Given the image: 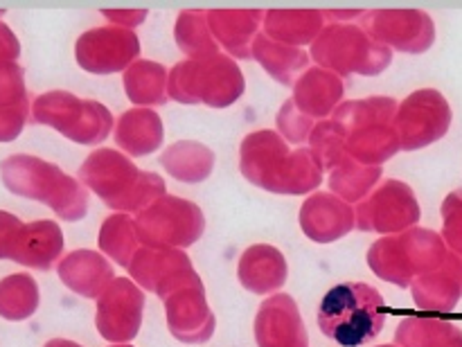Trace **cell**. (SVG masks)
I'll list each match as a JSON object with an SVG mask.
<instances>
[{"label":"cell","instance_id":"16","mask_svg":"<svg viewBox=\"0 0 462 347\" xmlns=\"http://www.w3.org/2000/svg\"><path fill=\"white\" fill-rule=\"evenodd\" d=\"M257 347H310L296 300L287 293L269 296L255 315Z\"/></svg>","mask_w":462,"mask_h":347},{"label":"cell","instance_id":"6","mask_svg":"<svg viewBox=\"0 0 462 347\" xmlns=\"http://www.w3.org/2000/svg\"><path fill=\"white\" fill-rule=\"evenodd\" d=\"M246 81L242 70L228 54H215L210 59H185L170 70L167 93L179 104H206L212 108H226L244 95Z\"/></svg>","mask_w":462,"mask_h":347},{"label":"cell","instance_id":"9","mask_svg":"<svg viewBox=\"0 0 462 347\" xmlns=\"http://www.w3.org/2000/svg\"><path fill=\"white\" fill-rule=\"evenodd\" d=\"M135 228L143 246L183 251L203 237L206 216L197 203L165 194L147 210L135 215Z\"/></svg>","mask_w":462,"mask_h":347},{"label":"cell","instance_id":"3","mask_svg":"<svg viewBox=\"0 0 462 347\" xmlns=\"http://www.w3.org/2000/svg\"><path fill=\"white\" fill-rule=\"evenodd\" d=\"M0 180L16 196L45 203L63 221H81L88 212V189L84 183L39 156H7L0 162Z\"/></svg>","mask_w":462,"mask_h":347},{"label":"cell","instance_id":"8","mask_svg":"<svg viewBox=\"0 0 462 347\" xmlns=\"http://www.w3.org/2000/svg\"><path fill=\"white\" fill-rule=\"evenodd\" d=\"M311 59L329 72L343 75H382L393 61V50L370 39L361 27L332 23L311 43Z\"/></svg>","mask_w":462,"mask_h":347},{"label":"cell","instance_id":"14","mask_svg":"<svg viewBox=\"0 0 462 347\" xmlns=\"http://www.w3.org/2000/svg\"><path fill=\"white\" fill-rule=\"evenodd\" d=\"M140 41L134 30L104 25L84 32L75 43V59L86 72L113 75L138 61Z\"/></svg>","mask_w":462,"mask_h":347},{"label":"cell","instance_id":"21","mask_svg":"<svg viewBox=\"0 0 462 347\" xmlns=\"http://www.w3.org/2000/svg\"><path fill=\"white\" fill-rule=\"evenodd\" d=\"M264 14L262 9H210L208 25L228 57L251 59L253 41L260 34Z\"/></svg>","mask_w":462,"mask_h":347},{"label":"cell","instance_id":"43","mask_svg":"<svg viewBox=\"0 0 462 347\" xmlns=\"http://www.w3.org/2000/svg\"><path fill=\"white\" fill-rule=\"evenodd\" d=\"M43 347H81V345L75 341H68V338H52V341L45 342Z\"/></svg>","mask_w":462,"mask_h":347},{"label":"cell","instance_id":"47","mask_svg":"<svg viewBox=\"0 0 462 347\" xmlns=\"http://www.w3.org/2000/svg\"><path fill=\"white\" fill-rule=\"evenodd\" d=\"M0 16H5V9H0Z\"/></svg>","mask_w":462,"mask_h":347},{"label":"cell","instance_id":"22","mask_svg":"<svg viewBox=\"0 0 462 347\" xmlns=\"http://www.w3.org/2000/svg\"><path fill=\"white\" fill-rule=\"evenodd\" d=\"M343 79L325 68H307L293 86V104L310 120L334 115L343 99Z\"/></svg>","mask_w":462,"mask_h":347},{"label":"cell","instance_id":"33","mask_svg":"<svg viewBox=\"0 0 462 347\" xmlns=\"http://www.w3.org/2000/svg\"><path fill=\"white\" fill-rule=\"evenodd\" d=\"M397 106L400 104L393 97H365V99H352V102H341V106L334 111L329 120L337 124L341 135L346 138L352 131L361 129L365 124H374V122H395Z\"/></svg>","mask_w":462,"mask_h":347},{"label":"cell","instance_id":"19","mask_svg":"<svg viewBox=\"0 0 462 347\" xmlns=\"http://www.w3.org/2000/svg\"><path fill=\"white\" fill-rule=\"evenodd\" d=\"M59 279L70 288L72 293L90 300H99L102 293L116 282V270L106 255L97 251H72L63 257L57 266Z\"/></svg>","mask_w":462,"mask_h":347},{"label":"cell","instance_id":"31","mask_svg":"<svg viewBox=\"0 0 462 347\" xmlns=\"http://www.w3.org/2000/svg\"><path fill=\"white\" fill-rule=\"evenodd\" d=\"M161 165L180 183H203L215 169V151L201 142L180 140L162 151Z\"/></svg>","mask_w":462,"mask_h":347},{"label":"cell","instance_id":"32","mask_svg":"<svg viewBox=\"0 0 462 347\" xmlns=\"http://www.w3.org/2000/svg\"><path fill=\"white\" fill-rule=\"evenodd\" d=\"M97 243L102 255L129 269L131 260L140 251V237L134 216L125 215V212H116V215L108 216L99 228Z\"/></svg>","mask_w":462,"mask_h":347},{"label":"cell","instance_id":"45","mask_svg":"<svg viewBox=\"0 0 462 347\" xmlns=\"http://www.w3.org/2000/svg\"><path fill=\"white\" fill-rule=\"evenodd\" d=\"M111 347H134L131 342H126V345H111Z\"/></svg>","mask_w":462,"mask_h":347},{"label":"cell","instance_id":"37","mask_svg":"<svg viewBox=\"0 0 462 347\" xmlns=\"http://www.w3.org/2000/svg\"><path fill=\"white\" fill-rule=\"evenodd\" d=\"M275 124H278V133L282 135L287 142L300 144L305 140H310L311 131H314V120H310L307 115H302L298 111V106L293 104V99H287L280 108L278 117H275Z\"/></svg>","mask_w":462,"mask_h":347},{"label":"cell","instance_id":"11","mask_svg":"<svg viewBox=\"0 0 462 347\" xmlns=\"http://www.w3.org/2000/svg\"><path fill=\"white\" fill-rule=\"evenodd\" d=\"M454 113L445 95L436 88L411 93L397 106L395 129L402 140V151H418L445 138Z\"/></svg>","mask_w":462,"mask_h":347},{"label":"cell","instance_id":"36","mask_svg":"<svg viewBox=\"0 0 462 347\" xmlns=\"http://www.w3.org/2000/svg\"><path fill=\"white\" fill-rule=\"evenodd\" d=\"M458 332L456 324L445 320L409 315L397 327L395 342L400 347H447Z\"/></svg>","mask_w":462,"mask_h":347},{"label":"cell","instance_id":"44","mask_svg":"<svg viewBox=\"0 0 462 347\" xmlns=\"http://www.w3.org/2000/svg\"><path fill=\"white\" fill-rule=\"evenodd\" d=\"M447 347H462V329H460L458 333H456V338Z\"/></svg>","mask_w":462,"mask_h":347},{"label":"cell","instance_id":"30","mask_svg":"<svg viewBox=\"0 0 462 347\" xmlns=\"http://www.w3.org/2000/svg\"><path fill=\"white\" fill-rule=\"evenodd\" d=\"M167 79H170V70L162 63L149 61V59H138L134 66H129L125 70L122 84H125L126 97L135 106L152 108L170 102Z\"/></svg>","mask_w":462,"mask_h":347},{"label":"cell","instance_id":"12","mask_svg":"<svg viewBox=\"0 0 462 347\" xmlns=\"http://www.w3.org/2000/svg\"><path fill=\"white\" fill-rule=\"evenodd\" d=\"M361 30L388 50L422 54L436 41V23L420 9H373L361 16Z\"/></svg>","mask_w":462,"mask_h":347},{"label":"cell","instance_id":"41","mask_svg":"<svg viewBox=\"0 0 462 347\" xmlns=\"http://www.w3.org/2000/svg\"><path fill=\"white\" fill-rule=\"evenodd\" d=\"M21 57V43L7 23L0 21V63H16Z\"/></svg>","mask_w":462,"mask_h":347},{"label":"cell","instance_id":"5","mask_svg":"<svg viewBox=\"0 0 462 347\" xmlns=\"http://www.w3.org/2000/svg\"><path fill=\"white\" fill-rule=\"evenodd\" d=\"M449 255L442 234L415 225L406 233L377 239L368 251V266L377 278L409 288L418 278L440 269Z\"/></svg>","mask_w":462,"mask_h":347},{"label":"cell","instance_id":"24","mask_svg":"<svg viewBox=\"0 0 462 347\" xmlns=\"http://www.w3.org/2000/svg\"><path fill=\"white\" fill-rule=\"evenodd\" d=\"M63 252V233L57 221L41 219L23 225L14 246L12 261L25 269L50 270Z\"/></svg>","mask_w":462,"mask_h":347},{"label":"cell","instance_id":"27","mask_svg":"<svg viewBox=\"0 0 462 347\" xmlns=\"http://www.w3.org/2000/svg\"><path fill=\"white\" fill-rule=\"evenodd\" d=\"M323 30V9H269L264 14V34L289 48L311 45Z\"/></svg>","mask_w":462,"mask_h":347},{"label":"cell","instance_id":"13","mask_svg":"<svg viewBox=\"0 0 462 347\" xmlns=\"http://www.w3.org/2000/svg\"><path fill=\"white\" fill-rule=\"evenodd\" d=\"M129 275L143 291L156 293L162 302L183 288L203 284L192 260L180 248L140 246L129 264Z\"/></svg>","mask_w":462,"mask_h":347},{"label":"cell","instance_id":"29","mask_svg":"<svg viewBox=\"0 0 462 347\" xmlns=\"http://www.w3.org/2000/svg\"><path fill=\"white\" fill-rule=\"evenodd\" d=\"M251 59H255L264 68L266 75L273 77L282 86H296V81L300 79L302 72L307 70V63H310V57L300 48H289V45L278 43L262 32L253 41Z\"/></svg>","mask_w":462,"mask_h":347},{"label":"cell","instance_id":"42","mask_svg":"<svg viewBox=\"0 0 462 347\" xmlns=\"http://www.w3.org/2000/svg\"><path fill=\"white\" fill-rule=\"evenodd\" d=\"M325 21H332V23H350V21H356L361 16H364V12L361 9H343V12H338V9H325Z\"/></svg>","mask_w":462,"mask_h":347},{"label":"cell","instance_id":"39","mask_svg":"<svg viewBox=\"0 0 462 347\" xmlns=\"http://www.w3.org/2000/svg\"><path fill=\"white\" fill-rule=\"evenodd\" d=\"M23 221L7 210H0V260H12L14 246L23 230Z\"/></svg>","mask_w":462,"mask_h":347},{"label":"cell","instance_id":"18","mask_svg":"<svg viewBox=\"0 0 462 347\" xmlns=\"http://www.w3.org/2000/svg\"><path fill=\"white\" fill-rule=\"evenodd\" d=\"M356 225L355 207L337 194H311L300 207V228L316 243H332L352 233Z\"/></svg>","mask_w":462,"mask_h":347},{"label":"cell","instance_id":"35","mask_svg":"<svg viewBox=\"0 0 462 347\" xmlns=\"http://www.w3.org/2000/svg\"><path fill=\"white\" fill-rule=\"evenodd\" d=\"M174 36L176 45L194 61L219 54V43L212 36L210 25H208V12L203 9H188L180 14L174 27Z\"/></svg>","mask_w":462,"mask_h":347},{"label":"cell","instance_id":"46","mask_svg":"<svg viewBox=\"0 0 462 347\" xmlns=\"http://www.w3.org/2000/svg\"><path fill=\"white\" fill-rule=\"evenodd\" d=\"M379 347H400V345H379Z\"/></svg>","mask_w":462,"mask_h":347},{"label":"cell","instance_id":"10","mask_svg":"<svg viewBox=\"0 0 462 347\" xmlns=\"http://www.w3.org/2000/svg\"><path fill=\"white\" fill-rule=\"evenodd\" d=\"M356 228L364 233L400 234L415 228L422 216L411 185L402 180H383L356 205Z\"/></svg>","mask_w":462,"mask_h":347},{"label":"cell","instance_id":"34","mask_svg":"<svg viewBox=\"0 0 462 347\" xmlns=\"http://www.w3.org/2000/svg\"><path fill=\"white\" fill-rule=\"evenodd\" d=\"M39 302V284L30 273H14L0 279V318L12 323L32 318Z\"/></svg>","mask_w":462,"mask_h":347},{"label":"cell","instance_id":"25","mask_svg":"<svg viewBox=\"0 0 462 347\" xmlns=\"http://www.w3.org/2000/svg\"><path fill=\"white\" fill-rule=\"evenodd\" d=\"M32 120L25 72L18 63H0V142H12Z\"/></svg>","mask_w":462,"mask_h":347},{"label":"cell","instance_id":"20","mask_svg":"<svg viewBox=\"0 0 462 347\" xmlns=\"http://www.w3.org/2000/svg\"><path fill=\"white\" fill-rule=\"evenodd\" d=\"M237 278L242 287L255 296H275L289 278L287 260L275 246L255 243L239 257Z\"/></svg>","mask_w":462,"mask_h":347},{"label":"cell","instance_id":"38","mask_svg":"<svg viewBox=\"0 0 462 347\" xmlns=\"http://www.w3.org/2000/svg\"><path fill=\"white\" fill-rule=\"evenodd\" d=\"M442 239L456 257H462V189H456L442 203Z\"/></svg>","mask_w":462,"mask_h":347},{"label":"cell","instance_id":"17","mask_svg":"<svg viewBox=\"0 0 462 347\" xmlns=\"http://www.w3.org/2000/svg\"><path fill=\"white\" fill-rule=\"evenodd\" d=\"M165 315L171 336L180 342H188V345L208 342L215 333L217 318L208 305L203 284L188 287L167 297Z\"/></svg>","mask_w":462,"mask_h":347},{"label":"cell","instance_id":"4","mask_svg":"<svg viewBox=\"0 0 462 347\" xmlns=\"http://www.w3.org/2000/svg\"><path fill=\"white\" fill-rule=\"evenodd\" d=\"M386 324V302L365 282H343L329 288L319 305V327L329 341L359 347L374 341Z\"/></svg>","mask_w":462,"mask_h":347},{"label":"cell","instance_id":"23","mask_svg":"<svg viewBox=\"0 0 462 347\" xmlns=\"http://www.w3.org/2000/svg\"><path fill=\"white\" fill-rule=\"evenodd\" d=\"M413 300L420 309L431 314H451L462 297V261L454 252L433 273L422 275L411 284Z\"/></svg>","mask_w":462,"mask_h":347},{"label":"cell","instance_id":"28","mask_svg":"<svg viewBox=\"0 0 462 347\" xmlns=\"http://www.w3.org/2000/svg\"><path fill=\"white\" fill-rule=\"evenodd\" d=\"M346 151L365 167H382L402 151L395 122H374L346 135Z\"/></svg>","mask_w":462,"mask_h":347},{"label":"cell","instance_id":"15","mask_svg":"<svg viewBox=\"0 0 462 347\" xmlns=\"http://www.w3.org/2000/svg\"><path fill=\"white\" fill-rule=\"evenodd\" d=\"M143 288L129 278H116V282L97 300L95 324L104 341H111L113 345H126L138 336L143 327Z\"/></svg>","mask_w":462,"mask_h":347},{"label":"cell","instance_id":"7","mask_svg":"<svg viewBox=\"0 0 462 347\" xmlns=\"http://www.w3.org/2000/svg\"><path fill=\"white\" fill-rule=\"evenodd\" d=\"M32 122L59 131L77 144H99L108 138L116 122L97 99H81L68 90H50L32 102Z\"/></svg>","mask_w":462,"mask_h":347},{"label":"cell","instance_id":"40","mask_svg":"<svg viewBox=\"0 0 462 347\" xmlns=\"http://www.w3.org/2000/svg\"><path fill=\"white\" fill-rule=\"evenodd\" d=\"M102 16L106 18L111 25L125 27V30H134V27L143 25L147 18V9H102Z\"/></svg>","mask_w":462,"mask_h":347},{"label":"cell","instance_id":"26","mask_svg":"<svg viewBox=\"0 0 462 347\" xmlns=\"http://www.w3.org/2000/svg\"><path fill=\"white\" fill-rule=\"evenodd\" d=\"M116 142L126 156H149L158 151L165 138V126H162L161 115L153 108H129L116 122Z\"/></svg>","mask_w":462,"mask_h":347},{"label":"cell","instance_id":"1","mask_svg":"<svg viewBox=\"0 0 462 347\" xmlns=\"http://www.w3.org/2000/svg\"><path fill=\"white\" fill-rule=\"evenodd\" d=\"M239 169L248 183L273 194L300 196L323 183V169L311 149H289L278 131H253L239 149Z\"/></svg>","mask_w":462,"mask_h":347},{"label":"cell","instance_id":"2","mask_svg":"<svg viewBox=\"0 0 462 347\" xmlns=\"http://www.w3.org/2000/svg\"><path fill=\"white\" fill-rule=\"evenodd\" d=\"M77 178L111 210L125 215H140L165 196V180L153 171H140L135 162L117 149H97L90 153Z\"/></svg>","mask_w":462,"mask_h":347}]
</instances>
